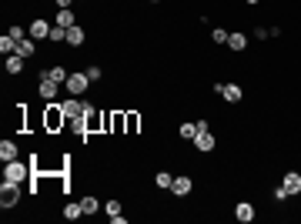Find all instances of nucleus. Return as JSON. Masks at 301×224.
<instances>
[{
	"mask_svg": "<svg viewBox=\"0 0 301 224\" xmlns=\"http://www.w3.org/2000/svg\"><path fill=\"white\" fill-rule=\"evenodd\" d=\"M150 3H161V0H150Z\"/></svg>",
	"mask_w": 301,
	"mask_h": 224,
	"instance_id": "33",
	"label": "nucleus"
},
{
	"mask_svg": "<svg viewBox=\"0 0 301 224\" xmlns=\"http://www.w3.org/2000/svg\"><path fill=\"white\" fill-rule=\"evenodd\" d=\"M57 87H60V84H57V80H50V77H47V71H40V97H44V100H54V97H57Z\"/></svg>",
	"mask_w": 301,
	"mask_h": 224,
	"instance_id": "5",
	"label": "nucleus"
},
{
	"mask_svg": "<svg viewBox=\"0 0 301 224\" xmlns=\"http://www.w3.org/2000/svg\"><path fill=\"white\" fill-rule=\"evenodd\" d=\"M27 34H30L34 40H40V37H50V24H47V20H34V24L27 27Z\"/></svg>",
	"mask_w": 301,
	"mask_h": 224,
	"instance_id": "8",
	"label": "nucleus"
},
{
	"mask_svg": "<svg viewBox=\"0 0 301 224\" xmlns=\"http://www.w3.org/2000/svg\"><path fill=\"white\" fill-rule=\"evenodd\" d=\"M7 34H10V37L17 40V44H20V40H24V37H30V34H27L24 27H7Z\"/></svg>",
	"mask_w": 301,
	"mask_h": 224,
	"instance_id": "27",
	"label": "nucleus"
},
{
	"mask_svg": "<svg viewBox=\"0 0 301 224\" xmlns=\"http://www.w3.org/2000/svg\"><path fill=\"white\" fill-rule=\"evenodd\" d=\"M17 54H20V57H34V54H37L34 37H24V40H20V44H17Z\"/></svg>",
	"mask_w": 301,
	"mask_h": 224,
	"instance_id": "15",
	"label": "nucleus"
},
{
	"mask_svg": "<svg viewBox=\"0 0 301 224\" xmlns=\"http://www.w3.org/2000/svg\"><path fill=\"white\" fill-rule=\"evenodd\" d=\"M0 54H17V40L10 37V34H3V37H0Z\"/></svg>",
	"mask_w": 301,
	"mask_h": 224,
	"instance_id": "17",
	"label": "nucleus"
},
{
	"mask_svg": "<svg viewBox=\"0 0 301 224\" xmlns=\"http://www.w3.org/2000/svg\"><path fill=\"white\" fill-rule=\"evenodd\" d=\"M84 74H87V80H100V67H87Z\"/></svg>",
	"mask_w": 301,
	"mask_h": 224,
	"instance_id": "31",
	"label": "nucleus"
},
{
	"mask_svg": "<svg viewBox=\"0 0 301 224\" xmlns=\"http://www.w3.org/2000/svg\"><path fill=\"white\" fill-rule=\"evenodd\" d=\"M124 124H127V134H134V131H137V114H127Z\"/></svg>",
	"mask_w": 301,
	"mask_h": 224,
	"instance_id": "29",
	"label": "nucleus"
},
{
	"mask_svg": "<svg viewBox=\"0 0 301 224\" xmlns=\"http://www.w3.org/2000/svg\"><path fill=\"white\" fill-rule=\"evenodd\" d=\"M71 3H74V0H57V10H60V7H71Z\"/></svg>",
	"mask_w": 301,
	"mask_h": 224,
	"instance_id": "32",
	"label": "nucleus"
},
{
	"mask_svg": "<svg viewBox=\"0 0 301 224\" xmlns=\"http://www.w3.org/2000/svg\"><path fill=\"white\" fill-rule=\"evenodd\" d=\"M248 3H258V0H248Z\"/></svg>",
	"mask_w": 301,
	"mask_h": 224,
	"instance_id": "34",
	"label": "nucleus"
},
{
	"mask_svg": "<svg viewBox=\"0 0 301 224\" xmlns=\"http://www.w3.org/2000/svg\"><path fill=\"white\" fill-rule=\"evenodd\" d=\"M27 164H20V161H3V177L7 181H17V184H24L27 181Z\"/></svg>",
	"mask_w": 301,
	"mask_h": 224,
	"instance_id": "2",
	"label": "nucleus"
},
{
	"mask_svg": "<svg viewBox=\"0 0 301 224\" xmlns=\"http://www.w3.org/2000/svg\"><path fill=\"white\" fill-rule=\"evenodd\" d=\"M234 218H238V221H241V224L254 221V207L248 204V201H245V204H238V207H234Z\"/></svg>",
	"mask_w": 301,
	"mask_h": 224,
	"instance_id": "12",
	"label": "nucleus"
},
{
	"mask_svg": "<svg viewBox=\"0 0 301 224\" xmlns=\"http://www.w3.org/2000/svg\"><path fill=\"white\" fill-rule=\"evenodd\" d=\"M284 198H288V187H275V201H278V204H281V201H284Z\"/></svg>",
	"mask_w": 301,
	"mask_h": 224,
	"instance_id": "30",
	"label": "nucleus"
},
{
	"mask_svg": "<svg viewBox=\"0 0 301 224\" xmlns=\"http://www.w3.org/2000/svg\"><path fill=\"white\" fill-rule=\"evenodd\" d=\"M227 47H231V50H245L248 37H245V34H231V37H227Z\"/></svg>",
	"mask_w": 301,
	"mask_h": 224,
	"instance_id": "19",
	"label": "nucleus"
},
{
	"mask_svg": "<svg viewBox=\"0 0 301 224\" xmlns=\"http://www.w3.org/2000/svg\"><path fill=\"white\" fill-rule=\"evenodd\" d=\"M211 37H214V44H227V37H231V34H227L225 27H214V30H211Z\"/></svg>",
	"mask_w": 301,
	"mask_h": 224,
	"instance_id": "24",
	"label": "nucleus"
},
{
	"mask_svg": "<svg viewBox=\"0 0 301 224\" xmlns=\"http://www.w3.org/2000/svg\"><path fill=\"white\" fill-rule=\"evenodd\" d=\"M214 91L221 94L227 104H238V100H241V87H238V84H221V80H218V84H214Z\"/></svg>",
	"mask_w": 301,
	"mask_h": 224,
	"instance_id": "4",
	"label": "nucleus"
},
{
	"mask_svg": "<svg viewBox=\"0 0 301 224\" xmlns=\"http://www.w3.org/2000/svg\"><path fill=\"white\" fill-rule=\"evenodd\" d=\"M60 107H64V114H67V121H77V117H84V111H87V104H80L77 97H71V100H64Z\"/></svg>",
	"mask_w": 301,
	"mask_h": 224,
	"instance_id": "6",
	"label": "nucleus"
},
{
	"mask_svg": "<svg viewBox=\"0 0 301 224\" xmlns=\"http://www.w3.org/2000/svg\"><path fill=\"white\" fill-rule=\"evenodd\" d=\"M57 27H74V14H71V7H60V10H57Z\"/></svg>",
	"mask_w": 301,
	"mask_h": 224,
	"instance_id": "16",
	"label": "nucleus"
},
{
	"mask_svg": "<svg viewBox=\"0 0 301 224\" xmlns=\"http://www.w3.org/2000/svg\"><path fill=\"white\" fill-rule=\"evenodd\" d=\"M20 71H24V57L10 54V57H7V74H20Z\"/></svg>",
	"mask_w": 301,
	"mask_h": 224,
	"instance_id": "18",
	"label": "nucleus"
},
{
	"mask_svg": "<svg viewBox=\"0 0 301 224\" xmlns=\"http://www.w3.org/2000/svg\"><path fill=\"white\" fill-rule=\"evenodd\" d=\"M80 207H84V214H94L97 207H100V201H97V198H91V194H87V198L80 201Z\"/></svg>",
	"mask_w": 301,
	"mask_h": 224,
	"instance_id": "22",
	"label": "nucleus"
},
{
	"mask_svg": "<svg viewBox=\"0 0 301 224\" xmlns=\"http://www.w3.org/2000/svg\"><path fill=\"white\" fill-rule=\"evenodd\" d=\"M107 218H111V221L121 218V201H107Z\"/></svg>",
	"mask_w": 301,
	"mask_h": 224,
	"instance_id": "26",
	"label": "nucleus"
},
{
	"mask_svg": "<svg viewBox=\"0 0 301 224\" xmlns=\"http://www.w3.org/2000/svg\"><path fill=\"white\" fill-rule=\"evenodd\" d=\"M64 218H67V221H77V218H84V207H80V204H67V207H64Z\"/></svg>",
	"mask_w": 301,
	"mask_h": 224,
	"instance_id": "20",
	"label": "nucleus"
},
{
	"mask_svg": "<svg viewBox=\"0 0 301 224\" xmlns=\"http://www.w3.org/2000/svg\"><path fill=\"white\" fill-rule=\"evenodd\" d=\"M87 84H91L87 74H71V77H67V91L74 94V97H80V94L87 91Z\"/></svg>",
	"mask_w": 301,
	"mask_h": 224,
	"instance_id": "7",
	"label": "nucleus"
},
{
	"mask_svg": "<svg viewBox=\"0 0 301 224\" xmlns=\"http://www.w3.org/2000/svg\"><path fill=\"white\" fill-rule=\"evenodd\" d=\"M20 201V184L17 181H7L3 177V187H0V207L7 211V207H14Z\"/></svg>",
	"mask_w": 301,
	"mask_h": 224,
	"instance_id": "1",
	"label": "nucleus"
},
{
	"mask_svg": "<svg viewBox=\"0 0 301 224\" xmlns=\"http://www.w3.org/2000/svg\"><path fill=\"white\" fill-rule=\"evenodd\" d=\"M154 181H157V187H171V184H174V177H171L168 171H161V174H157Z\"/></svg>",
	"mask_w": 301,
	"mask_h": 224,
	"instance_id": "28",
	"label": "nucleus"
},
{
	"mask_svg": "<svg viewBox=\"0 0 301 224\" xmlns=\"http://www.w3.org/2000/svg\"><path fill=\"white\" fill-rule=\"evenodd\" d=\"M0 161H17V144L14 141H0Z\"/></svg>",
	"mask_w": 301,
	"mask_h": 224,
	"instance_id": "11",
	"label": "nucleus"
},
{
	"mask_svg": "<svg viewBox=\"0 0 301 224\" xmlns=\"http://www.w3.org/2000/svg\"><path fill=\"white\" fill-rule=\"evenodd\" d=\"M67 44H71V47H80V44H84V27H67Z\"/></svg>",
	"mask_w": 301,
	"mask_h": 224,
	"instance_id": "13",
	"label": "nucleus"
},
{
	"mask_svg": "<svg viewBox=\"0 0 301 224\" xmlns=\"http://www.w3.org/2000/svg\"><path fill=\"white\" fill-rule=\"evenodd\" d=\"M194 148H198V150H204V154H207V150H214V137H211V134H198V137H194Z\"/></svg>",
	"mask_w": 301,
	"mask_h": 224,
	"instance_id": "14",
	"label": "nucleus"
},
{
	"mask_svg": "<svg viewBox=\"0 0 301 224\" xmlns=\"http://www.w3.org/2000/svg\"><path fill=\"white\" fill-rule=\"evenodd\" d=\"M47 40H54V44L67 40V27H57V24H54V27H50V37H47Z\"/></svg>",
	"mask_w": 301,
	"mask_h": 224,
	"instance_id": "23",
	"label": "nucleus"
},
{
	"mask_svg": "<svg viewBox=\"0 0 301 224\" xmlns=\"http://www.w3.org/2000/svg\"><path fill=\"white\" fill-rule=\"evenodd\" d=\"M47 77H50V80H57V84H67V71H64V67H50V71H47Z\"/></svg>",
	"mask_w": 301,
	"mask_h": 224,
	"instance_id": "21",
	"label": "nucleus"
},
{
	"mask_svg": "<svg viewBox=\"0 0 301 224\" xmlns=\"http://www.w3.org/2000/svg\"><path fill=\"white\" fill-rule=\"evenodd\" d=\"M281 184L288 187V194H301V174H298V171H288Z\"/></svg>",
	"mask_w": 301,
	"mask_h": 224,
	"instance_id": "9",
	"label": "nucleus"
},
{
	"mask_svg": "<svg viewBox=\"0 0 301 224\" xmlns=\"http://www.w3.org/2000/svg\"><path fill=\"white\" fill-rule=\"evenodd\" d=\"M191 177H174V184H171V191L177 194V198H184V194H191Z\"/></svg>",
	"mask_w": 301,
	"mask_h": 224,
	"instance_id": "10",
	"label": "nucleus"
},
{
	"mask_svg": "<svg viewBox=\"0 0 301 224\" xmlns=\"http://www.w3.org/2000/svg\"><path fill=\"white\" fill-rule=\"evenodd\" d=\"M64 121H67L64 107L50 100V104H47V131H57V127H64Z\"/></svg>",
	"mask_w": 301,
	"mask_h": 224,
	"instance_id": "3",
	"label": "nucleus"
},
{
	"mask_svg": "<svg viewBox=\"0 0 301 224\" xmlns=\"http://www.w3.org/2000/svg\"><path fill=\"white\" fill-rule=\"evenodd\" d=\"M181 137H184V141H194V137H198V127H194V124H181Z\"/></svg>",
	"mask_w": 301,
	"mask_h": 224,
	"instance_id": "25",
	"label": "nucleus"
}]
</instances>
